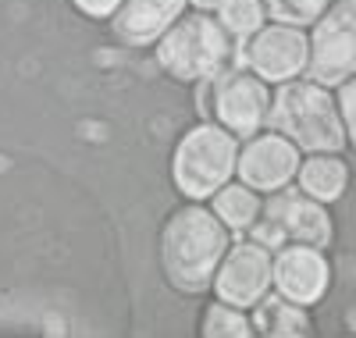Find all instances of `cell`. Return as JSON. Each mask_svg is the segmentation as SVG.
Wrapping results in <instances>:
<instances>
[{"mask_svg":"<svg viewBox=\"0 0 356 338\" xmlns=\"http://www.w3.org/2000/svg\"><path fill=\"white\" fill-rule=\"evenodd\" d=\"M335 104H339V114H342V125H346V143L356 150V75L346 79L342 86H335Z\"/></svg>","mask_w":356,"mask_h":338,"instance_id":"19","label":"cell"},{"mask_svg":"<svg viewBox=\"0 0 356 338\" xmlns=\"http://www.w3.org/2000/svg\"><path fill=\"white\" fill-rule=\"evenodd\" d=\"M271 274H275V289L303 306L321 303L332 285L328 257H324V250L307 246V242H285L282 250H275Z\"/></svg>","mask_w":356,"mask_h":338,"instance_id":"11","label":"cell"},{"mask_svg":"<svg viewBox=\"0 0 356 338\" xmlns=\"http://www.w3.org/2000/svg\"><path fill=\"white\" fill-rule=\"evenodd\" d=\"M228 228L200 200L178 207L161 228V267L178 292H207L214 285L221 257L228 253Z\"/></svg>","mask_w":356,"mask_h":338,"instance_id":"1","label":"cell"},{"mask_svg":"<svg viewBox=\"0 0 356 338\" xmlns=\"http://www.w3.org/2000/svg\"><path fill=\"white\" fill-rule=\"evenodd\" d=\"M335 0H264V11L271 15L282 25H296V29H307L314 25L324 11H328Z\"/></svg>","mask_w":356,"mask_h":338,"instance_id":"18","label":"cell"},{"mask_svg":"<svg viewBox=\"0 0 356 338\" xmlns=\"http://www.w3.org/2000/svg\"><path fill=\"white\" fill-rule=\"evenodd\" d=\"M189 4H193L196 11H211V15H214V11L221 8V0H189Z\"/></svg>","mask_w":356,"mask_h":338,"instance_id":"22","label":"cell"},{"mask_svg":"<svg viewBox=\"0 0 356 338\" xmlns=\"http://www.w3.org/2000/svg\"><path fill=\"white\" fill-rule=\"evenodd\" d=\"M214 15L225 25V33L243 47L250 36H257L264 29V15L267 11H264V0H221V8Z\"/></svg>","mask_w":356,"mask_h":338,"instance_id":"16","label":"cell"},{"mask_svg":"<svg viewBox=\"0 0 356 338\" xmlns=\"http://www.w3.org/2000/svg\"><path fill=\"white\" fill-rule=\"evenodd\" d=\"M356 75V0H335L310 25L307 79L317 86H342Z\"/></svg>","mask_w":356,"mask_h":338,"instance_id":"5","label":"cell"},{"mask_svg":"<svg viewBox=\"0 0 356 338\" xmlns=\"http://www.w3.org/2000/svg\"><path fill=\"white\" fill-rule=\"evenodd\" d=\"M307 54H310V36L296 25L271 22L264 25L257 36L243 43L246 68L260 75L264 82H289L307 72Z\"/></svg>","mask_w":356,"mask_h":338,"instance_id":"8","label":"cell"},{"mask_svg":"<svg viewBox=\"0 0 356 338\" xmlns=\"http://www.w3.org/2000/svg\"><path fill=\"white\" fill-rule=\"evenodd\" d=\"M189 0H122L111 15V33L129 47H150L186 15Z\"/></svg>","mask_w":356,"mask_h":338,"instance_id":"12","label":"cell"},{"mask_svg":"<svg viewBox=\"0 0 356 338\" xmlns=\"http://www.w3.org/2000/svg\"><path fill=\"white\" fill-rule=\"evenodd\" d=\"M260 218L271 221L285 235V242H307V246H317V250H328L335 239V221H332L328 207L314 196H307L300 186L296 189L285 186L278 193H267Z\"/></svg>","mask_w":356,"mask_h":338,"instance_id":"9","label":"cell"},{"mask_svg":"<svg viewBox=\"0 0 356 338\" xmlns=\"http://www.w3.org/2000/svg\"><path fill=\"white\" fill-rule=\"evenodd\" d=\"M267 125L307 153H339L346 146V125L335 97L328 86L310 79H289L275 89Z\"/></svg>","mask_w":356,"mask_h":338,"instance_id":"2","label":"cell"},{"mask_svg":"<svg viewBox=\"0 0 356 338\" xmlns=\"http://www.w3.org/2000/svg\"><path fill=\"white\" fill-rule=\"evenodd\" d=\"M271 250L253 239H243L228 246V253L221 257V267L214 274V292L218 299L232 303V306H253L260 296L271 292L275 285V274H271Z\"/></svg>","mask_w":356,"mask_h":338,"instance_id":"10","label":"cell"},{"mask_svg":"<svg viewBox=\"0 0 356 338\" xmlns=\"http://www.w3.org/2000/svg\"><path fill=\"white\" fill-rule=\"evenodd\" d=\"M211 210L225 221L228 232H250L264 210V200L257 189H250L246 182H225V186L211 196Z\"/></svg>","mask_w":356,"mask_h":338,"instance_id":"15","label":"cell"},{"mask_svg":"<svg viewBox=\"0 0 356 338\" xmlns=\"http://www.w3.org/2000/svg\"><path fill=\"white\" fill-rule=\"evenodd\" d=\"M200 335H207V338H250V335H257L253 331V321L243 314V306H232V303H225V299H218V303H211L203 310V324H200Z\"/></svg>","mask_w":356,"mask_h":338,"instance_id":"17","label":"cell"},{"mask_svg":"<svg viewBox=\"0 0 356 338\" xmlns=\"http://www.w3.org/2000/svg\"><path fill=\"white\" fill-rule=\"evenodd\" d=\"M300 164H303L300 146L271 129V132L246 136V143L239 146L235 175H239V182H246L250 189H257L264 196V193H278V189L292 186Z\"/></svg>","mask_w":356,"mask_h":338,"instance_id":"6","label":"cell"},{"mask_svg":"<svg viewBox=\"0 0 356 338\" xmlns=\"http://www.w3.org/2000/svg\"><path fill=\"white\" fill-rule=\"evenodd\" d=\"M239 143L221 121H200L175 146L171 182L186 200H211L235 175Z\"/></svg>","mask_w":356,"mask_h":338,"instance_id":"4","label":"cell"},{"mask_svg":"<svg viewBox=\"0 0 356 338\" xmlns=\"http://www.w3.org/2000/svg\"><path fill=\"white\" fill-rule=\"evenodd\" d=\"M235 57H243V47L235 43L218 15L193 11L182 15L168 33L157 40V61L168 75L178 82H207L235 68Z\"/></svg>","mask_w":356,"mask_h":338,"instance_id":"3","label":"cell"},{"mask_svg":"<svg viewBox=\"0 0 356 338\" xmlns=\"http://www.w3.org/2000/svg\"><path fill=\"white\" fill-rule=\"evenodd\" d=\"M271 89L250 68H228L214 79V118L232 136H253L267 125Z\"/></svg>","mask_w":356,"mask_h":338,"instance_id":"7","label":"cell"},{"mask_svg":"<svg viewBox=\"0 0 356 338\" xmlns=\"http://www.w3.org/2000/svg\"><path fill=\"white\" fill-rule=\"evenodd\" d=\"M72 4L89 18H111L118 8H122V0H72Z\"/></svg>","mask_w":356,"mask_h":338,"instance_id":"20","label":"cell"},{"mask_svg":"<svg viewBox=\"0 0 356 338\" xmlns=\"http://www.w3.org/2000/svg\"><path fill=\"white\" fill-rule=\"evenodd\" d=\"M296 186L321 203H332L349 189V168L339 161V153H310L296 171Z\"/></svg>","mask_w":356,"mask_h":338,"instance_id":"14","label":"cell"},{"mask_svg":"<svg viewBox=\"0 0 356 338\" xmlns=\"http://www.w3.org/2000/svg\"><path fill=\"white\" fill-rule=\"evenodd\" d=\"M196 107H200V114H203L207 121L214 118V79L196 82Z\"/></svg>","mask_w":356,"mask_h":338,"instance_id":"21","label":"cell"},{"mask_svg":"<svg viewBox=\"0 0 356 338\" xmlns=\"http://www.w3.org/2000/svg\"><path fill=\"white\" fill-rule=\"evenodd\" d=\"M253 331L264 338H296V335H310L314 324L303 303H296L275 289L253 303Z\"/></svg>","mask_w":356,"mask_h":338,"instance_id":"13","label":"cell"}]
</instances>
